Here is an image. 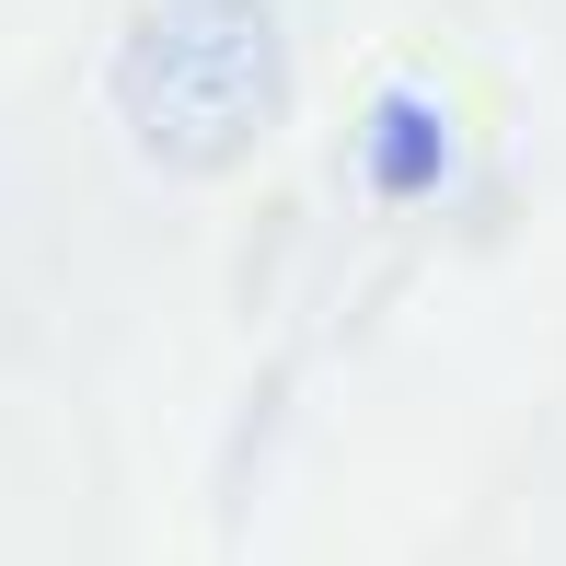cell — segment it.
Instances as JSON below:
<instances>
[{
    "label": "cell",
    "instance_id": "6da1fadb",
    "mask_svg": "<svg viewBox=\"0 0 566 566\" xmlns=\"http://www.w3.org/2000/svg\"><path fill=\"white\" fill-rule=\"evenodd\" d=\"M116 116L150 163L220 174L277 116V23L266 0H163L116 59Z\"/></svg>",
    "mask_w": 566,
    "mask_h": 566
},
{
    "label": "cell",
    "instance_id": "7a4b0ae2",
    "mask_svg": "<svg viewBox=\"0 0 566 566\" xmlns=\"http://www.w3.org/2000/svg\"><path fill=\"white\" fill-rule=\"evenodd\" d=\"M440 163H451V139L428 127V105H417V93H394V105H381V139H370V174H381L394 197H417Z\"/></svg>",
    "mask_w": 566,
    "mask_h": 566
}]
</instances>
